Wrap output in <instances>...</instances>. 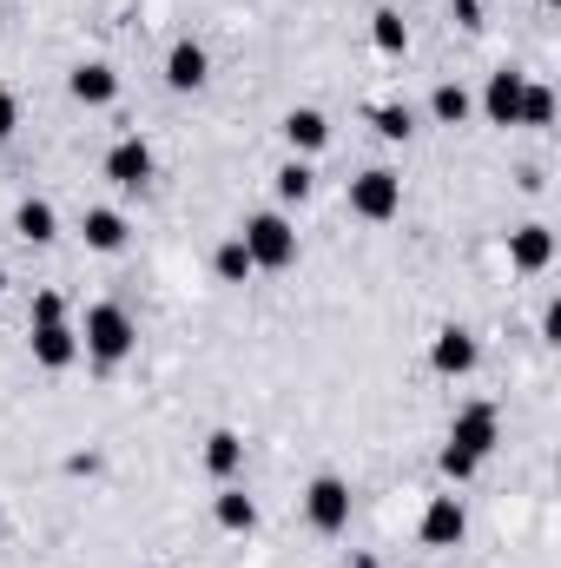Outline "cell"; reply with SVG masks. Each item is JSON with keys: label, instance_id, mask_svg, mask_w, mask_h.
I'll return each instance as SVG.
<instances>
[{"label": "cell", "instance_id": "cell-5", "mask_svg": "<svg viewBox=\"0 0 561 568\" xmlns=\"http://www.w3.org/2000/svg\"><path fill=\"white\" fill-rule=\"evenodd\" d=\"M496 443H502V417H496V404H462V410H456V424H449V449H462L469 463H482Z\"/></svg>", "mask_w": 561, "mask_h": 568}, {"label": "cell", "instance_id": "cell-12", "mask_svg": "<svg viewBox=\"0 0 561 568\" xmlns=\"http://www.w3.org/2000/svg\"><path fill=\"white\" fill-rule=\"evenodd\" d=\"M549 258H555V232H549V225L509 232V265H516V272H549Z\"/></svg>", "mask_w": 561, "mask_h": 568}, {"label": "cell", "instance_id": "cell-18", "mask_svg": "<svg viewBox=\"0 0 561 568\" xmlns=\"http://www.w3.org/2000/svg\"><path fill=\"white\" fill-rule=\"evenodd\" d=\"M212 516H218V529H232V536H252V529H258V503H252L245 489H218Z\"/></svg>", "mask_w": 561, "mask_h": 568}, {"label": "cell", "instance_id": "cell-32", "mask_svg": "<svg viewBox=\"0 0 561 568\" xmlns=\"http://www.w3.org/2000/svg\"><path fill=\"white\" fill-rule=\"evenodd\" d=\"M0 536H7V523H0Z\"/></svg>", "mask_w": 561, "mask_h": 568}, {"label": "cell", "instance_id": "cell-19", "mask_svg": "<svg viewBox=\"0 0 561 568\" xmlns=\"http://www.w3.org/2000/svg\"><path fill=\"white\" fill-rule=\"evenodd\" d=\"M370 40H377V53H410V27H404V13H390V7H377L370 13Z\"/></svg>", "mask_w": 561, "mask_h": 568}, {"label": "cell", "instance_id": "cell-29", "mask_svg": "<svg viewBox=\"0 0 561 568\" xmlns=\"http://www.w3.org/2000/svg\"><path fill=\"white\" fill-rule=\"evenodd\" d=\"M542 337H549V344H561V304H549V311H542Z\"/></svg>", "mask_w": 561, "mask_h": 568}, {"label": "cell", "instance_id": "cell-21", "mask_svg": "<svg viewBox=\"0 0 561 568\" xmlns=\"http://www.w3.org/2000/svg\"><path fill=\"white\" fill-rule=\"evenodd\" d=\"M272 185H278V199H284V205H304V199L317 192V172H310L304 159H290V165H278V179H272Z\"/></svg>", "mask_w": 561, "mask_h": 568}, {"label": "cell", "instance_id": "cell-10", "mask_svg": "<svg viewBox=\"0 0 561 568\" xmlns=\"http://www.w3.org/2000/svg\"><path fill=\"white\" fill-rule=\"evenodd\" d=\"M212 80V60H205V47L198 40H178L172 53H165V87L172 93H198Z\"/></svg>", "mask_w": 561, "mask_h": 568}, {"label": "cell", "instance_id": "cell-1", "mask_svg": "<svg viewBox=\"0 0 561 568\" xmlns=\"http://www.w3.org/2000/svg\"><path fill=\"white\" fill-rule=\"evenodd\" d=\"M140 344V324L126 317V304H86V357L93 364H126Z\"/></svg>", "mask_w": 561, "mask_h": 568}, {"label": "cell", "instance_id": "cell-7", "mask_svg": "<svg viewBox=\"0 0 561 568\" xmlns=\"http://www.w3.org/2000/svg\"><path fill=\"white\" fill-rule=\"evenodd\" d=\"M106 179H113L120 192H145V185H152V145H145L140 133L113 140V152H106Z\"/></svg>", "mask_w": 561, "mask_h": 568}, {"label": "cell", "instance_id": "cell-3", "mask_svg": "<svg viewBox=\"0 0 561 568\" xmlns=\"http://www.w3.org/2000/svg\"><path fill=\"white\" fill-rule=\"evenodd\" d=\"M350 212H357V219H370V225H390V219L404 212V179H397V172H384V165L357 172V179H350Z\"/></svg>", "mask_w": 561, "mask_h": 568}, {"label": "cell", "instance_id": "cell-16", "mask_svg": "<svg viewBox=\"0 0 561 568\" xmlns=\"http://www.w3.org/2000/svg\"><path fill=\"white\" fill-rule=\"evenodd\" d=\"M205 469H212L218 483H232V476L245 469V436H238V429H212V436H205Z\"/></svg>", "mask_w": 561, "mask_h": 568}, {"label": "cell", "instance_id": "cell-2", "mask_svg": "<svg viewBox=\"0 0 561 568\" xmlns=\"http://www.w3.org/2000/svg\"><path fill=\"white\" fill-rule=\"evenodd\" d=\"M238 245L252 252L258 272H284V265H297V232H290L284 212H252L245 232H238Z\"/></svg>", "mask_w": 561, "mask_h": 568}, {"label": "cell", "instance_id": "cell-15", "mask_svg": "<svg viewBox=\"0 0 561 568\" xmlns=\"http://www.w3.org/2000/svg\"><path fill=\"white\" fill-rule=\"evenodd\" d=\"M13 232H20L27 245H53V239H60V219H53L47 199H20V205H13Z\"/></svg>", "mask_w": 561, "mask_h": 568}, {"label": "cell", "instance_id": "cell-25", "mask_svg": "<svg viewBox=\"0 0 561 568\" xmlns=\"http://www.w3.org/2000/svg\"><path fill=\"white\" fill-rule=\"evenodd\" d=\"M33 324H67V297L60 291H33Z\"/></svg>", "mask_w": 561, "mask_h": 568}, {"label": "cell", "instance_id": "cell-26", "mask_svg": "<svg viewBox=\"0 0 561 568\" xmlns=\"http://www.w3.org/2000/svg\"><path fill=\"white\" fill-rule=\"evenodd\" d=\"M476 469H482V463H469L462 449H442V476H449V483H469Z\"/></svg>", "mask_w": 561, "mask_h": 568}, {"label": "cell", "instance_id": "cell-28", "mask_svg": "<svg viewBox=\"0 0 561 568\" xmlns=\"http://www.w3.org/2000/svg\"><path fill=\"white\" fill-rule=\"evenodd\" d=\"M456 20L462 27H482V0H456Z\"/></svg>", "mask_w": 561, "mask_h": 568}, {"label": "cell", "instance_id": "cell-17", "mask_svg": "<svg viewBox=\"0 0 561 568\" xmlns=\"http://www.w3.org/2000/svg\"><path fill=\"white\" fill-rule=\"evenodd\" d=\"M80 232H86V245H93V252H120L133 225H126V219H120L113 205H93V212L80 219Z\"/></svg>", "mask_w": 561, "mask_h": 568}, {"label": "cell", "instance_id": "cell-24", "mask_svg": "<svg viewBox=\"0 0 561 568\" xmlns=\"http://www.w3.org/2000/svg\"><path fill=\"white\" fill-rule=\"evenodd\" d=\"M370 120H377V133H384V140H410V133H417V120H410V106H377Z\"/></svg>", "mask_w": 561, "mask_h": 568}, {"label": "cell", "instance_id": "cell-8", "mask_svg": "<svg viewBox=\"0 0 561 568\" xmlns=\"http://www.w3.org/2000/svg\"><path fill=\"white\" fill-rule=\"evenodd\" d=\"M67 93H73L80 106H113V100H120V73H113L106 60H80V67L67 73Z\"/></svg>", "mask_w": 561, "mask_h": 568}, {"label": "cell", "instance_id": "cell-6", "mask_svg": "<svg viewBox=\"0 0 561 568\" xmlns=\"http://www.w3.org/2000/svg\"><path fill=\"white\" fill-rule=\"evenodd\" d=\"M522 93H529V73L496 67L489 87H482V113H489V126H522Z\"/></svg>", "mask_w": 561, "mask_h": 568}, {"label": "cell", "instance_id": "cell-9", "mask_svg": "<svg viewBox=\"0 0 561 568\" xmlns=\"http://www.w3.org/2000/svg\"><path fill=\"white\" fill-rule=\"evenodd\" d=\"M476 357H482V351H476V337H469L462 324H442V331H436V344H429V364H436L442 377H469V371H476Z\"/></svg>", "mask_w": 561, "mask_h": 568}, {"label": "cell", "instance_id": "cell-27", "mask_svg": "<svg viewBox=\"0 0 561 568\" xmlns=\"http://www.w3.org/2000/svg\"><path fill=\"white\" fill-rule=\"evenodd\" d=\"M13 126H20V100L0 93V140H13Z\"/></svg>", "mask_w": 561, "mask_h": 568}, {"label": "cell", "instance_id": "cell-30", "mask_svg": "<svg viewBox=\"0 0 561 568\" xmlns=\"http://www.w3.org/2000/svg\"><path fill=\"white\" fill-rule=\"evenodd\" d=\"M350 568H384L377 556H350Z\"/></svg>", "mask_w": 561, "mask_h": 568}, {"label": "cell", "instance_id": "cell-22", "mask_svg": "<svg viewBox=\"0 0 561 568\" xmlns=\"http://www.w3.org/2000/svg\"><path fill=\"white\" fill-rule=\"evenodd\" d=\"M212 265H218V278H225V284H245V278H252V272H258V265H252V252H245L238 239H225Z\"/></svg>", "mask_w": 561, "mask_h": 568}, {"label": "cell", "instance_id": "cell-31", "mask_svg": "<svg viewBox=\"0 0 561 568\" xmlns=\"http://www.w3.org/2000/svg\"><path fill=\"white\" fill-rule=\"evenodd\" d=\"M0 291H7V272H0Z\"/></svg>", "mask_w": 561, "mask_h": 568}, {"label": "cell", "instance_id": "cell-20", "mask_svg": "<svg viewBox=\"0 0 561 568\" xmlns=\"http://www.w3.org/2000/svg\"><path fill=\"white\" fill-rule=\"evenodd\" d=\"M429 113H436V120H442V126H462V120H469V113H476V100H469V93H462V87H456V80H442V87H436V93H429Z\"/></svg>", "mask_w": 561, "mask_h": 568}, {"label": "cell", "instance_id": "cell-23", "mask_svg": "<svg viewBox=\"0 0 561 568\" xmlns=\"http://www.w3.org/2000/svg\"><path fill=\"white\" fill-rule=\"evenodd\" d=\"M522 126H555V93L536 87V80H529V93H522Z\"/></svg>", "mask_w": 561, "mask_h": 568}, {"label": "cell", "instance_id": "cell-14", "mask_svg": "<svg viewBox=\"0 0 561 568\" xmlns=\"http://www.w3.org/2000/svg\"><path fill=\"white\" fill-rule=\"evenodd\" d=\"M284 140H290V152H324L330 145V120L317 106H290L284 113Z\"/></svg>", "mask_w": 561, "mask_h": 568}, {"label": "cell", "instance_id": "cell-13", "mask_svg": "<svg viewBox=\"0 0 561 568\" xmlns=\"http://www.w3.org/2000/svg\"><path fill=\"white\" fill-rule=\"evenodd\" d=\"M73 357H80V337L67 324H33V364L40 371H67Z\"/></svg>", "mask_w": 561, "mask_h": 568}, {"label": "cell", "instance_id": "cell-4", "mask_svg": "<svg viewBox=\"0 0 561 568\" xmlns=\"http://www.w3.org/2000/svg\"><path fill=\"white\" fill-rule=\"evenodd\" d=\"M304 516H310L317 536H344L350 529V483L344 476H317L304 489Z\"/></svg>", "mask_w": 561, "mask_h": 568}, {"label": "cell", "instance_id": "cell-11", "mask_svg": "<svg viewBox=\"0 0 561 568\" xmlns=\"http://www.w3.org/2000/svg\"><path fill=\"white\" fill-rule=\"evenodd\" d=\"M462 529H469L462 496H436V503L422 509V542H429V549H456V542H462Z\"/></svg>", "mask_w": 561, "mask_h": 568}]
</instances>
